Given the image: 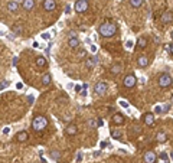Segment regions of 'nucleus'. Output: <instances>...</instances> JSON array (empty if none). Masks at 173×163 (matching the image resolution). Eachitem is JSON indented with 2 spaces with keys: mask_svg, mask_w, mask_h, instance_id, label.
Returning a JSON list of instances; mask_svg holds the SVG:
<instances>
[{
  "mask_svg": "<svg viewBox=\"0 0 173 163\" xmlns=\"http://www.w3.org/2000/svg\"><path fill=\"white\" fill-rule=\"evenodd\" d=\"M143 3H144V0H130V6H131V7H134V9L140 7Z\"/></svg>",
  "mask_w": 173,
  "mask_h": 163,
  "instance_id": "26",
  "label": "nucleus"
},
{
  "mask_svg": "<svg viewBox=\"0 0 173 163\" xmlns=\"http://www.w3.org/2000/svg\"><path fill=\"white\" fill-rule=\"evenodd\" d=\"M169 110H170V103H167V104H164V105L162 107V111H163V113H167Z\"/></svg>",
  "mask_w": 173,
  "mask_h": 163,
  "instance_id": "31",
  "label": "nucleus"
},
{
  "mask_svg": "<svg viewBox=\"0 0 173 163\" xmlns=\"http://www.w3.org/2000/svg\"><path fill=\"white\" fill-rule=\"evenodd\" d=\"M68 45H69V48L76 49V48L79 46V39H78V38H71V39L68 41Z\"/></svg>",
  "mask_w": 173,
  "mask_h": 163,
  "instance_id": "23",
  "label": "nucleus"
},
{
  "mask_svg": "<svg viewBox=\"0 0 173 163\" xmlns=\"http://www.w3.org/2000/svg\"><path fill=\"white\" fill-rule=\"evenodd\" d=\"M42 6H43V9L46 12H53L56 9V2H55V0H43Z\"/></svg>",
  "mask_w": 173,
  "mask_h": 163,
  "instance_id": "8",
  "label": "nucleus"
},
{
  "mask_svg": "<svg viewBox=\"0 0 173 163\" xmlns=\"http://www.w3.org/2000/svg\"><path fill=\"white\" fill-rule=\"evenodd\" d=\"M147 46V39L144 36H140L137 39V49H144Z\"/></svg>",
  "mask_w": 173,
  "mask_h": 163,
  "instance_id": "19",
  "label": "nucleus"
},
{
  "mask_svg": "<svg viewBox=\"0 0 173 163\" xmlns=\"http://www.w3.org/2000/svg\"><path fill=\"white\" fill-rule=\"evenodd\" d=\"M71 38H76V33H75V32H72V31L69 32V39H71Z\"/></svg>",
  "mask_w": 173,
  "mask_h": 163,
  "instance_id": "40",
  "label": "nucleus"
},
{
  "mask_svg": "<svg viewBox=\"0 0 173 163\" xmlns=\"http://www.w3.org/2000/svg\"><path fill=\"white\" fill-rule=\"evenodd\" d=\"M16 65H18V56L13 58V67H16Z\"/></svg>",
  "mask_w": 173,
  "mask_h": 163,
  "instance_id": "45",
  "label": "nucleus"
},
{
  "mask_svg": "<svg viewBox=\"0 0 173 163\" xmlns=\"http://www.w3.org/2000/svg\"><path fill=\"white\" fill-rule=\"evenodd\" d=\"M9 133H10V128H9V127L3 128V134H9Z\"/></svg>",
  "mask_w": 173,
  "mask_h": 163,
  "instance_id": "42",
  "label": "nucleus"
},
{
  "mask_svg": "<svg viewBox=\"0 0 173 163\" xmlns=\"http://www.w3.org/2000/svg\"><path fill=\"white\" fill-rule=\"evenodd\" d=\"M113 123H114V124H123V123H124V115L120 114V113H116V114L113 115Z\"/></svg>",
  "mask_w": 173,
  "mask_h": 163,
  "instance_id": "18",
  "label": "nucleus"
},
{
  "mask_svg": "<svg viewBox=\"0 0 173 163\" xmlns=\"http://www.w3.org/2000/svg\"><path fill=\"white\" fill-rule=\"evenodd\" d=\"M76 131H78V127H76V124H72V123L68 124L66 128H65V133H66L68 136H75Z\"/></svg>",
  "mask_w": 173,
  "mask_h": 163,
  "instance_id": "14",
  "label": "nucleus"
},
{
  "mask_svg": "<svg viewBox=\"0 0 173 163\" xmlns=\"http://www.w3.org/2000/svg\"><path fill=\"white\" fill-rule=\"evenodd\" d=\"M82 88H84V90H88V84H86V82L82 84Z\"/></svg>",
  "mask_w": 173,
  "mask_h": 163,
  "instance_id": "50",
  "label": "nucleus"
},
{
  "mask_svg": "<svg viewBox=\"0 0 173 163\" xmlns=\"http://www.w3.org/2000/svg\"><path fill=\"white\" fill-rule=\"evenodd\" d=\"M7 10L9 12H12V13H15V12H18L19 10V2H9V5H7Z\"/></svg>",
  "mask_w": 173,
  "mask_h": 163,
  "instance_id": "17",
  "label": "nucleus"
},
{
  "mask_svg": "<svg viewBox=\"0 0 173 163\" xmlns=\"http://www.w3.org/2000/svg\"><path fill=\"white\" fill-rule=\"evenodd\" d=\"M6 87H9V81H2V82H0V90H3Z\"/></svg>",
  "mask_w": 173,
  "mask_h": 163,
  "instance_id": "32",
  "label": "nucleus"
},
{
  "mask_svg": "<svg viewBox=\"0 0 173 163\" xmlns=\"http://www.w3.org/2000/svg\"><path fill=\"white\" fill-rule=\"evenodd\" d=\"M126 46H127V48H133V42H131V41H127V42H126Z\"/></svg>",
  "mask_w": 173,
  "mask_h": 163,
  "instance_id": "39",
  "label": "nucleus"
},
{
  "mask_svg": "<svg viewBox=\"0 0 173 163\" xmlns=\"http://www.w3.org/2000/svg\"><path fill=\"white\" fill-rule=\"evenodd\" d=\"M88 7H90L88 2H79V0H76V3L74 6V9H75L76 13H84V12L88 10Z\"/></svg>",
  "mask_w": 173,
  "mask_h": 163,
  "instance_id": "6",
  "label": "nucleus"
},
{
  "mask_svg": "<svg viewBox=\"0 0 173 163\" xmlns=\"http://www.w3.org/2000/svg\"><path fill=\"white\" fill-rule=\"evenodd\" d=\"M136 84H137V78H136L133 74L126 75V77H124V79H123V85H124L126 88H133Z\"/></svg>",
  "mask_w": 173,
  "mask_h": 163,
  "instance_id": "5",
  "label": "nucleus"
},
{
  "mask_svg": "<svg viewBox=\"0 0 173 163\" xmlns=\"http://www.w3.org/2000/svg\"><path fill=\"white\" fill-rule=\"evenodd\" d=\"M49 38H51V35H49V33H42V39H45V41H49Z\"/></svg>",
  "mask_w": 173,
  "mask_h": 163,
  "instance_id": "34",
  "label": "nucleus"
},
{
  "mask_svg": "<svg viewBox=\"0 0 173 163\" xmlns=\"http://www.w3.org/2000/svg\"><path fill=\"white\" fill-rule=\"evenodd\" d=\"M172 82H173V79H172V77H170L167 72L160 74L159 78H157V84H159V87H162V88H167V87H170Z\"/></svg>",
  "mask_w": 173,
  "mask_h": 163,
  "instance_id": "3",
  "label": "nucleus"
},
{
  "mask_svg": "<svg viewBox=\"0 0 173 163\" xmlns=\"http://www.w3.org/2000/svg\"><path fill=\"white\" fill-rule=\"evenodd\" d=\"M16 88H18V90H22V88H23V84H22V82H18V84H16Z\"/></svg>",
  "mask_w": 173,
  "mask_h": 163,
  "instance_id": "41",
  "label": "nucleus"
},
{
  "mask_svg": "<svg viewBox=\"0 0 173 163\" xmlns=\"http://www.w3.org/2000/svg\"><path fill=\"white\" fill-rule=\"evenodd\" d=\"M12 32H13V35L20 36V35L23 33V28H22V25H15V26L12 28Z\"/></svg>",
  "mask_w": 173,
  "mask_h": 163,
  "instance_id": "25",
  "label": "nucleus"
},
{
  "mask_svg": "<svg viewBox=\"0 0 173 163\" xmlns=\"http://www.w3.org/2000/svg\"><path fill=\"white\" fill-rule=\"evenodd\" d=\"M90 49H91V52H93V54H95V52H97V46H95V45H91V46H90Z\"/></svg>",
  "mask_w": 173,
  "mask_h": 163,
  "instance_id": "37",
  "label": "nucleus"
},
{
  "mask_svg": "<svg viewBox=\"0 0 173 163\" xmlns=\"http://www.w3.org/2000/svg\"><path fill=\"white\" fill-rule=\"evenodd\" d=\"M69 12H71V6H66L65 7V13H69Z\"/></svg>",
  "mask_w": 173,
  "mask_h": 163,
  "instance_id": "47",
  "label": "nucleus"
},
{
  "mask_svg": "<svg viewBox=\"0 0 173 163\" xmlns=\"http://www.w3.org/2000/svg\"><path fill=\"white\" fill-rule=\"evenodd\" d=\"M81 160H82V153L79 151V153L76 154V162H81Z\"/></svg>",
  "mask_w": 173,
  "mask_h": 163,
  "instance_id": "38",
  "label": "nucleus"
},
{
  "mask_svg": "<svg viewBox=\"0 0 173 163\" xmlns=\"http://www.w3.org/2000/svg\"><path fill=\"white\" fill-rule=\"evenodd\" d=\"M143 123H144L146 126H151V124L154 123V114H153V113H146V114L143 115Z\"/></svg>",
  "mask_w": 173,
  "mask_h": 163,
  "instance_id": "11",
  "label": "nucleus"
},
{
  "mask_svg": "<svg viewBox=\"0 0 173 163\" xmlns=\"http://www.w3.org/2000/svg\"><path fill=\"white\" fill-rule=\"evenodd\" d=\"M86 126H88L90 128H97V127H98L95 120H88V121H86Z\"/></svg>",
  "mask_w": 173,
  "mask_h": 163,
  "instance_id": "28",
  "label": "nucleus"
},
{
  "mask_svg": "<svg viewBox=\"0 0 173 163\" xmlns=\"http://www.w3.org/2000/svg\"><path fill=\"white\" fill-rule=\"evenodd\" d=\"M166 51L173 56V43H169V45H166Z\"/></svg>",
  "mask_w": 173,
  "mask_h": 163,
  "instance_id": "29",
  "label": "nucleus"
},
{
  "mask_svg": "<svg viewBox=\"0 0 173 163\" xmlns=\"http://www.w3.org/2000/svg\"><path fill=\"white\" fill-rule=\"evenodd\" d=\"M137 65H139L140 68H146V67L149 65V58H147L146 55H140V56L137 58Z\"/></svg>",
  "mask_w": 173,
  "mask_h": 163,
  "instance_id": "13",
  "label": "nucleus"
},
{
  "mask_svg": "<svg viewBox=\"0 0 173 163\" xmlns=\"http://www.w3.org/2000/svg\"><path fill=\"white\" fill-rule=\"evenodd\" d=\"M170 36H172V39H173V31H172V32H170Z\"/></svg>",
  "mask_w": 173,
  "mask_h": 163,
  "instance_id": "52",
  "label": "nucleus"
},
{
  "mask_svg": "<svg viewBox=\"0 0 173 163\" xmlns=\"http://www.w3.org/2000/svg\"><path fill=\"white\" fill-rule=\"evenodd\" d=\"M51 157H52L53 160L59 162V160H61V151H59V150H52V151H51Z\"/></svg>",
  "mask_w": 173,
  "mask_h": 163,
  "instance_id": "27",
  "label": "nucleus"
},
{
  "mask_svg": "<svg viewBox=\"0 0 173 163\" xmlns=\"http://www.w3.org/2000/svg\"><path fill=\"white\" fill-rule=\"evenodd\" d=\"M118 104H120L123 108H128V103H127V101H124V100H120V101H118Z\"/></svg>",
  "mask_w": 173,
  "mask_h": 163,
  "instance_id": "30",
  "label": "nucleus"
},
{
  "mask_svg": "<svg viewBox=\"0 0 173 163\" xmlns=\"http://www.w3.org/2000/svg\"><path fill=\"white\" fill-rule=\"evenodd\" d=\"M22 7H23V10L30 12L35 7V0H23V2H22Z\"/></svg>",
  "mask_w": 173,
  "mask_h": 163,
  "instance_id": "12",
  "label": "nucleus"
},
{
  "mask_svg": "<svg viewBox=\"0 0 173 163\" xmlns=\"http://www.w3.org/2000/svg\"><path fill=\"white\" fill-rule=\"evenodd\" d=\"M46 64H48V62H46V58H45V56H38V58H36V65H38L39 68H45Z\"/></svg>",
  "mask_w": 173,
  "mask_h": 163,
  "instance_id": "24",
  "label": "nucleus"
},
{
  "mask_svg": "<svg viewBox=\"0 0 173 163\" xmlns=\"http://www.w3.org/2000/svg\"><path fill=\"white\" fill-rule=\"evenodd\" d=\"M48 127V118L45 115H36L32 121V128L35 131H42Z\"/></svg>",
  "mask_w": 173,
  "mask_h": 163,
  "instance_id": "2",
  "label": "nucleus"
},
{
  "mask_svg": "<svg viewBox=\"0 0 173 163\" xmlns=\"http://www.w3.org/2000/svg\"><path fill=\"white\" fill-rule=\"evenodd\" d=\"M156 140H157L159 143H164V141L167 140V134H166L164 131H159V133L156 134Z\"/></svg>",
  "mask_w": 173,
  "mask_h": 163,
  "instance_id": "22",
  "label": "nucleus"
},
{
  "mask_svg": "<svg viewBox=\"0 0 173 163\" xmlns=\"http://www.w3.org/2000/svg\"><path fill=\"white\" fill-rule=\"evenodd\" d=\"M86 94H88V92H86V90H84V88H82V91H81V95H82V97H85Z\"/></svg>",
  "mask_w": 173,
  "mask_h": 163,
  "instance_id": "44",
  "label": "nucleus"
},
{
  "mask_svg": "<svg viewBox=\"0 0 173 163\" xmlns=\"http://www.w3.org/2000/svg\"><path fill=\"white\" fill-rule=\"evenodd\" d=\"M123 64H114L111 68H110V72L113 74V75H117V74H120L121 71H123Z\"/></svg>",
  "mask_w": 173,
  "mask_h": 163,
  "instance_id": "15",
  "label": "nucleus"
},
{
  "mask_svg": "<svg viewBox=\"0 0 173 163\" xmlns=\"http://www.w3.org/2000/svg\"><path fill=\"white\" fill-rule=\"evenodd\" d=\"M144 163H156V160H157V156H156V153L154 151H151V150H149V151H146L144 153Z\"/></svg>",
  "mask_w": 173,
  "mask_h": 163,
  "instance_id": "9",
  "label": "nucleus"
},
{
  "mask_svg": "<svg viewBox=\"0 0 173 163\" xmlns=\"http://www.w3.org/2000/svg\"><path fill=\"white\" fill-rule=\"evenodd\" d=\"M160 159H162V160H167V159H169V157H167V153H166V151H162V153H160Z\"/></svg>",
  "mask_w": 173,
  "mask_h": 163,
  "instance_id": "33",
  "label": "nucleus"
},
{
  "mask_svg": "<svg viewBox=\"0 0 173 163\" xmlns=\"http://www.w3.org/2000/svg\"><path fill=\"white\" fill-rule=\"evenodd\" d=\"M172 101H173V98H172Z\"/></svg>",
  "mask_w": 173,
  "mask_h": 163,
  "instance_id": "54",
  "label": "nucleus"
},
{
  "mask_svg": "<svg viewBox=\"0 0 173 163\" xmlns=\"http://www.w3.org/2000/svg\"><path fill=\"white\" fill-rule=\"evenodd\" d=\"M98 33L103 38H111L117 33V25L114 22H104L98 28Z\"/></svg>",
  "mask_w": 173,
  "mask_h": 163,
  "instance_id": "1",
  "label": "nucleus"
},
{
  "mask_svg": "<svg viewBox=\"0 0 173 163\" xmlns=\"http://www.w3.org/2000/svg\"><path fill=\"white\" fill-rule=\"evenodd\" d=\"M107 90H108V85L103 81H98L94 85V94H97V95H104L107 92Z\"/></svg>",
  "mask_w": 173,
  "mask_h": 163,
  "instance_id": "4",
  "label": "nucleus"
},
{
  "mask_svg": "<svg viewBox=\"0 0 173 163\" xmlns=\"http://www.w3.org/2000/svg\"><path fill=\"white\" fill-rule=\"evenodd\" d=\"M100 62V59H98V56H91V58H88L86 59V62H85V67L88 68V69H93V68H95V65Z\"/></svg>",
  "mask_w": 173,
  "mask_h": 163,
  "instance_id": "10",
  "label": "nucleus"
},
{
  "mask_svg": "<svg viewBox=\"0 0 173 163\" xmlns=\"http://www.w3.org/2000/svg\"><path fill=\"white\" fill-rule=\"evenodd\" d=\"M103 124H104V121H103V120H98V121H97V126H98V127H101Z\"/></svg>",
  "mask_w": 173,
  "mask_h": 163,
  "instance_id": "46",
  "label": "nucleus"
},
{
  "mask_svg": "<svg viewBox=\"0 0 173 163\" xmlns=\"http://www.w3.org/2000/svg\"><path fill=\"white\" fill-rule=\"evenodd\" d=\"M41 82H42V85H49L51 82H52V75L51 74H43V77H42V79H41Z\"/></svg>",
  "mask_w": 173,
  "mask_h": 163,
  "instance_id": "20",
  "label": "nucleus"
},
{
  "mask_svg": "<svg viewBox=\"0 0 173 163\" xmlns=\"http://www.w3.org/2000/svg\"><path fill=\"white\" fill-rule=\"evenodd\" d=\"M170 157H172V159H173V150H172V151H170Z\"/></svg>",
  "mask_w": 173,
  "mask_h": 163,
  "instance_id": "51",
  "label": "nucleus"
},
{
  "mask_svg": "<svg viewBox=\"0 0 173 163\" xmlns=\"http://www.w3.org/2000/svg\"><path fill=\"white\" fill-rule=\"evenodd\" d=\"M100 154H101V151H100V150H98V151H94V156H95V157H98Z\"/></svg>",
  "mask_w": 173,
  "mask_h": 163,
  "instance_id": "49",
  "label": "nucleus"
},
{
  "mask_svg": "<svg viewBox=\"0 0 173 163\" xmlns=\"http://www.w3.org/2000/svg\"><path fill=\"white\" fill-rule=\"evenodd\" d=\"M28 101H29V103H30V104H32V103H33V101H35V98H33V97H32V95H29V97H28Z\"/></svg>",
  "mask_w": 173,
  "mask_h": 163,
  "instance_id": "43",
  "label": "nucleus"
},
{
  "mask_svg": "<svg viewBox=\"0 0 173 163\" xmlns=\"http://www.w3.org/2000/svg\"><path fill=\"white\" fill-rule=\"evenodd\" d=\"M154 113H157V114H159V113H163V111H162V105H156V108H154Z\"/></svg>",
  "mask_w": 173,
  "mask_h": 163,
  "instance_id": "35",
  "label": "nucleus"
},
{
  "mask_svg": "<svg viewBox=\"0 0 173 163\" xmlns=\"http://www.w3.org/2000/svg\"><path fill=\"white\" fill-rule=\"evenodd\" d=\"M131 128H134V133H136V134H139V133H140V131H141V130H140V127H139V126H134V127H131Z\"/></svg>",
  "mask_w": 173,
  "mask_h": 163,
  "instance_id": "36",
  "label": "nucleus"
},
{
  "mask_svg": "<svg viewBox=\"0 0 173 163\" xmlns=\"http://www.w3.org/2000/svg\"><path fill=\"white\" fill-rule=\"evenodd\" d=\"M18 141H20V143H23V141H26L28 139H29V134H28V131H19L18 134H16V137H15Z\"/></svg>",
  "mask_w": 173,
  "mask_h": 163,
  "instance_id": "16",
  "label": "nucleus"
},
{
  "mask_svg": "<svg viewBox=\"0 0 173 163\" xmlns=\"http://www.w3.org/2000/svg\"><path fill=\"white\" fill-rule=\"evenodd\" d=\"M75 90H76V91H79V92H81V91H82V87H79V85H76V87H75Z\"/></svg>",
  "mask_w": 173,
  "mask_h": 163,
  "instance_id": "48",
  "label": "nucleus"
},
{
  "mask_svg": "<svg viewBox=\"0 0 173 163\" xmlns=\"http://www.w3.org/2000/svg\"><path fill=\"white\" fill-rule=\"evenodd\" d=\"M111 137L113 139H116V140H118V139H121V136H123V133H121V130L120 128H111Z\"/></svg>",
  "mask_w": 173,
  "mask_h": 163,
  "instance_id": "21",
  "label": "nucleus"
},
{
  "mask_svg": "<svg viewBox=\"0 0 173 163\" xmlns=\"http://www.w3.org/2000/svg\"><path fill=\"white\" fill-rule=\"evenodd\" d=\"M160 22H162L163 25L173 23V13H172V12H163L162 16H160Z\"/></svg>",
  "mask_w": 173,
  "mask_h": 163,
  "instance_id": "7",
  "label": "nucleus"
},
{
  "mask_svg": "<svg viewBox=\"0 0 173 163\" xmlns=\"http://www.w3.org/2000/svg\"><path fill=\"white\" fill-rule=\"evenodd\" d=\"M79 2H90V0H79Z\"/></svg>",
  "mask_w": 173,
  "mask_h": 163,
  "instance_id": "53",
  "label": "nucleus"
}]
</instances>
